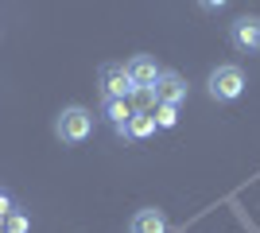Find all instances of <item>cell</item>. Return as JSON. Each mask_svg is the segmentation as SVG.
<instances>
[{"label": "cell", "mask_w": 260, "mask_h": 233, "mask_svg": "<svg viewBox=\"0 0 260 233\" xmlns=\"http://www.w3.org/2000/svg\"><path fill=\"white\" fill-rule=\"evenodd\" d=\"M54 136L62 144H86L89 136H93V113L82 109V105H66L54 117Z\"/></svg>", "instance_id": "cell-1"}, {"label": "cell", "mask_w": 260, "mask_h": 233, "mask_svg": "<svg viewBox=\"0 0 260 233\" xmlns=\"http://www.w3.org/2000/svg\"><path fill=\"white\" fill-rule=\"evenodd\" d=\"M206 93L214 101H237L245 93V74L241 66H217L214 74L206 78Z\"/></svg>", "instance_id": "cell-2"}, {"label": "cell", "mask_w": 260, "mask_h": 233, "mask_svg": "<svg viewBox=\"0 0 260 233\" xmlns=\"http://www.w3.org/2000/svg\"><path fill=\"white\" fill-rule=\"evenodd\" d=\"M229 43L241 55H256L260 51V16H237L229 23Z\"/></svg>", "instance_id": "cell-3"}, {"label": "cell", "mask_w": 260, "mask_h": 233, "mask_svg": "<svg viewBox=\"0 0 260 233\" xmlns=\"http://www.w3.org/2000/svg\"><path fill=\"white\" fill-rule=\"evenodd\" d=\"M98 86H101V97H132V89H136L124 62H105L98 70Z\"/></svg>", "instance_id": "cell-4"}, {"label": "cell", "mask_w": 260, "mask_h": 233, "mask_svg": "<svg viewBox=\"0 0 260 233\" xmlns=\"http://www.w3.org/2000/svg\"><path fill=\"white\" fill-rule=\"evenodd\" d=\"M155 97L167 101V105H183L186 101V78L175 74V70H163V74L155 78Z\"/></svg>", "instance_id": "cell-5"}, {"label": "cell", "mask_w": 260, "mask_h": 233, "mask_svg": "<svg viewBox=\"0 0 260 233\" xmlns=\"http://www.w3.org/2000/svg\"><path fill=\"white\" fill-rule=\"evenodd\" d=\"M124 70H128L132 86H155V78L163 74V70L155 66V58H152V55H132L128 62H124Z\"/></svg>", "instance_id": "cell-6"}, {"label": "cell", "mask_w": 260, "mask_h": 233, "mask_svg": "<svg viewBox=\"0 0 260 233\" xmlns=\"http://www.w3.org/2000/svg\"><path fill=\"white\" fill-rule=\"evenodd\" d=\"M128 233H167V218H163V210H155V206H144V210L132 214Z\"/></svg>", "instance_id": "cell-7"}, {"label": "cell", "mask_w": 260, "mask_h": 233, "mask_svg": "<svg viewBox=\"0 0 260 233\" xmlns=\"http://www.w3.org/2000/svg\"><path fill=\"white\" fill-rule=\"evenodd\" d=\"M101 117H105V121L117 128V136H120V132H124V124H128V117H132L128 97H101Z\"/></svg>", "instance_id": "cell-8"}, {"label": "cell", "mask_w": 260, "mask_h": 233, "mask_svg": "<svg viewBox=\"0 0 260 233\" xmlns=\"http://www.w3.org/2000/svg\"><path fill=\"white\" fill-rule=\"evenodd\" d=\"M155 132V117L152 113H140V109H132V117H128V124H124V140H148V136Z\"/></svg>", "instance_id": "cell-9"}, {"label": "cell", "mask_w": 260, "mask_h": 233, "mask_svg": "<svg viewBox=\"0 0 260 233\" xmlns=\"http://www.w3.org/2000/svg\"><path fill=\"white\" fill-rule=\"evenodd\" d=\"M132 101H136L132 109H140V113H152L155 105H159V97H155V86H136V89H132Z\"/></svg>", "instance_id": "cell-10"}, {"label": "cell", "mask_w": 260, "mask_h": 233, "mask_svg": "<svg viewBox=\"0 0 260 233\" xmlns=\"http://www.w3.org/2000/svg\"><path fill=\"white\" fill-rule=\"evenodd\" d=\"M152 117H155V128H175V124H179V105L159 101V105L152 109Z\"/></svg>", "instance_id": "cell-11"}, {"label": "cell", "mask_w": 260, "mask_h": 233, "mask_svg": "<svg viewBox=\"0 0 260 233\" xmlns=\"http://www.w3.org/2000/svg\"><path fill=\"white\" fill-rule=\"evenodd\" d=\"M4 225H8V233H27V218H20V214H8Z\"/></svg>", "instance_id": "cell-12"}, {"label": "cell", "mask_w": 260, "mask_h": 233, "mask_svg": "<svg viewBox=\"0 0 260 233\" xmlns=\"http://www.w3.org/2000/svg\"><path fill=\"white\" fill-rule=\"evenodd\" d=\"M225 4H229V0H198V8H202V12H221Z\"/></svg>", "instance_id": "cell-13"}]
</instances>
